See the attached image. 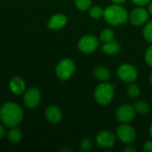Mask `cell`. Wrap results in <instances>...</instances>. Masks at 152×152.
Segmentation results:
<instances>
[{
	"label": "cell",
	"mask_w": 152,
	"mask_h": 152,
	"mask_svg": "<svg viewBox=\"0 0 152 152\" xmlns=\"http://www.w3.org/2000/svg\"><path fill=\"white\" fill-rule=\"evenodd\" d=\"M23 117L22 109L14 102H6L0 108V119L6 126H17L21 123Z\"/></svg>",
	"instance_id": "cell-1"
},
{
	"label": "cell",
	"mask_w": 152,
	"mask_h": 152,
	"mask_svg": "<svg viewBox=\"0 0 152 152\" xmlns=\"http://www.w3.org/2000/svg\"><path fill=\"white\" fill-rule=\"evenodd\" d=\"M103 18L110 25L120 26L128 20V12L121 4H114L104 9Z\"/></svg>",
	"instance_id": "cell-2"
},
{
	"label": "cell",
	"mask_w": 152,
	"mask_h": 152,
	"mask_svg": "<svg viewBox=\"0 0 152 152\" xmlns=\"http://www.w3.org/2000/svg\"><path fill=\"white\" fill-rule=\"evenodd\" d=\"M114 86L109 82H102L95 87L94 90V99L95 101L102 106L110 104L114 98Z\"/></svg>",
	"instance_id": "cell-3"
},
{
	"label": "cell",
	"mask_w": 152,
	"mask_h": 152,
	"mask_svg": "<svg viewBox=\"0 0 152 152\" xmlns=\"http://www.w3.org/2000/svg\"><path fill=\"white\" fill-rule=\"evenodd\" d=\"M76 70V64L75 62L69 58L61 60L56 66L55 73L57 77L61 80H67L70 78Z\"/></svg>",
	"instance_id": "cell-4"
},
{
	"label": "cell",
	"mask_w": 152,
	"mask_h": 152,
	"mask_svg": "<svg viewBox=\"0 0 152 152\" xmlns=\"http://www.w3.org/2000/svg\"><path fill=\"white\" fill-rule=\"evenodd\" d=\"M118 76L120 80L126 83H133L138 77L136 68L130 63H123L118 69Z\"/></svg>",
	"instance_id": "cell-5"
},
{
	"label": "cell",
	"mask_w": 152,
	"mask_h": 152,
	"mask_svg": "<svg viewBox=\"0 0 152 152\" xmlns=\"http://www.w3.org/2000/svg\"><path fill=\"white\" fill-rule=\"evenodd\" d=\"M117 137L123 143L131 144L136 139V131L132 126L123 123L117 129Z\"/></svg>",
	"instance_id": "cell-6"
},
{
	"label": "cell",
	"mask_w": 152,
	"mask_h": 152,
	"mask_svg": "<svg viewBox=\"0 0 152 152\" xmlns=\"http://www.w3.org/2000/svg\"><path fill=\"white\" fill-rule=\"evenodd\" d=\"M99 46V39L94 35H86L82 37L77 44L80 52L84 53H92Z\"/></svg>",
	"instance_id": "cell-7"
},
{
	"label": "cell",
	"mask_w": 152,
	"mask_h": 152,
	"mask_svg": "<svg viewBox=\"0 0 152 152\" xmlns=\"http://www.w3.org/2000/svg\"><path fill=\"white\" fill-rule=\"evenodd\" d=\"M95 141L100 148L110 149L115 145L117 137L112 132L109 130H102L97 134L95 137Z\"/></svg>",
	"instance_id": "cell-8"
},
{
	"label": "cell",
	"mask_w": 152,
	"mask_h": 152,
	"mask_svg": "<svg viewBox=\"0 0 152 152\" xmlns=\"http://www.w3.org/2000/svg\"><path fill=\"white\" fill-rule=\"evenodd\" d=\"M148 18L149 12L142 6L136 7L133 9L130 13H128V20L130 23L134 26H142L145 24L148 20Z\"/></svg>",
	"instance_id": "cell-9"
},
{
	"label": "cell",
	"mask_w": 152,
	"mask_h": 152,
	"mask_svg": "<svg viewBox=\"0 0 152 152\" xmlns=\"http://www.w3.org/2000/svg\"><path fill=\"white\" fill-rule=\"evenodd\" d=\"M23 101L28 109L33 110L37 108L41 101V94L39 90L35 87H29L27 91H25Z\"/></svg>",
	"instance_id": "cell-10"
},
{
	"label": "cell",
	"mask_w": 152,
	"mask_h": 152,
	"mask_svg": "<svg viewBox=\"0 0 152 152\" xmlns=\"http://www.w3.org/2000/svg\"><path fill=\"white\" fill-rule=\"evenodd\" d=\"M135 116L136 111L134 106L130 104L121 105L116 112V118L121 123H129L134 119Z\"/></svg>",
	"instance_id": "cell-11"
},
{
	"label": "cell",
	"mask_w": 152,
	"mask_h": 152,
	"mask_svg": "<svg viewBox=\"0 0 152 152\" xmlns=\"http://www.w3.org/2000/svg\"><path fill=\"white\" fill-rule=\"evenodd\" d=\"M45 116L46 120L53 125L60 123L62 119V112L61 109L54 105H51L46 108L45 111Z\"/></svg>",
	"instance_id": "cell-12"
},
{
	"label": "cell",
	"mask_w": 152,
	"mask_h": 152,
	"mask_svg": "<svg viewBox=\"0 0 152 152\" xmlns=\"http://www.w3.org/2000/svg\"><path fill=\"white\" fill-rule=\"evenodd\" d=\"M67 22H68V19L66 15L62 13H57L50 18L48 21V27L51 29H61L66 26Z\"/></svg>",
	"instance_id": "cell-13"
},
{
	"label": "cell",
	"mask_w": 152,
	"mask_h": 152,
	"mask_svg": "<svg viewBox=\"0 0 152 152\" xmlns=\"http://www.w3.org/2000/svg\"><path fill=\"white\" fill-rule=\"evenodd\" d=\"M9 86H10L11 91L16 95H20V94H23L25 92V88H26L23 79L19 77H12L9 83Z\"/></svg>",
	"instance_id": "cell-14"
},
{
	"label": "cell",
	"mask_w": 152,
	"mask_h": 152,
	"mask_svg": "<svg viewBox=\"0 0 152 152\" xmlns=\"http://www.w3.org/2000/svg\"><path fill=\"white\" fill-rule=\"evenodd\" d=\"M102 51L107 55H116L120 51V45L116 41H110L104 43L102 47Z\"/></svg>",
	"instance_id": "cell-15"
},
{
	"label": "cell",
	"mask_w": 152,
	"mask_h": 152,
	"mask_svg": "<svg viewBox=\"0 0 152 152\" xmlns=\"http://www.w3.org/2000/svg\"><path fill=\"white\" fill-rule=\"evenodd\" d=\"M94 75L98 80H101L102 82L109 81L111 78L110 71L103 66H98L97 68H95L94 70Z\"/></svg>",
	"instance_id": "cell-16"
},
{
	"label": "cell",
	"mask_w": 152,
	"mask_h": 152,
	"mask_svg": "<svg viewBox=\"0 0 152 152\" xmlns=\"http://www.w3.org/2000/svg\"><path fill=\"white\" fill-rule=\"evenodd\" d=\"M7 139L11 143L16 144L20 142L22 139V133L20 129L16 128L15 126L11 127V129L7 133Z\"/></svg>",
	"instance_id": "cell-17"
},
{
	"label": "cell",
	"mask_w": 152,
	"mask_h": 152,
	"mask_svg": "<svg viewBox=\"0 0 152 152\" xmlns=\"http://www.w3.org/2000/svg\"><path fill=\"white\" fill-rule=\"evenodd\" d=\"M133 106L136 113H139L141 115H145L150 111V104L145 101H138Z\"/></svg>",
	"instance_id": "cell-18"
},
{
	"label": "cell",
	"mask_w": 152,
	"mask_h": 152,
	"mask_svg": "<svg viewBox=\"0 0 152 152\" xmlns=\"http://www.w3.org/2000/svg\"><path fill=\"white\" fill-rule=\"evenodd\" d=\"M115 38V33L111 28H105L100 34V39L103 43L113 41Z\"/></svg>",
	"instance_id": "cell-19"
},
{
	"label": "cell",
	"mask_w": 152,
	"mask_h": 152,
	"mask_svg": "<svg viewBox=\"0 0 152 152\" xmlns=\"http://www.w3.org/2000/svg\"><path fill=\"white\" fill-rule=\"evenodd\" d=\"M103 13H104V9H102L99 5H94L89 8V14L94 20H98L103 17Z\"/></svg>",
	"instance_id": "cell-20"
},
{
	"label": "cell",
	"mask_w": 152,
	"mask_h": 152,
	"mask_svg": "<svg viewBox=\"0 0 152 152\" xmlns=\"http://www.w3.org/2000/svg\"><path fill=\"white\" fill-rule=\"evenodd\" d=\"M142 35H143L144 39L147 42L152 44V20L145 24V26L143 28Z\"/></svg>",
	"instance_id": "cell-21"
},
{
	"label": "cell",
	"mask_w": 152,
	"mask_h": 152,
	"mask_svg": "<svg viewBox=\"0 0 152 152\" xmlns=\"http://www.w3.org/2000/svg\"><path fill=\"white\" fill-rule=\"evenodd\" d=\"M92 4V0H75L76 7L82 12L89 10Z\"/></svg>",
	"instance_id": "cell-22"
},
{
	"label": "cell",
	"mask_w": 152,
	"mask_h": 152,
	"mask_svg": "<svg viewBox=\"0 0 152 152\" xmlns=\"http://www.w3.org/2000/svg\"><path fill=\"white\" fill-rule=\"evenodd\" d=\"M127 94H128L129 97H131V98H133V99L138 98V97L140 96V94H141L140 87H139L137 85H135V84H131V85L128 86Z\"/></svg>",
	"instance_id": "cell-23"
},
{
	"label": "cell",
	"mask_w": 152,
	"mask_h": 152,
	"mask_svg": "<svg viewBox=\"0 0 152 152\" xmlns=\"http://www.w3.org/2000/svg\"><path fill=\"white\" fill-rule=\"evenodd\" d=\"M93 141L91 138H86L84 139L80 143V150L82 151H90L93 148Z\"/></svg>",
	"instance_id": "cell-24"
},
{
	"label": "cell",
	"mask_w": 152,
	"mask_h": 152,
	"mask_svg": "<svg viewBox=\"0 0 152 152\" xmlns=\"http://www.w3.org/2000/svg\"><path fill=\"white\" fill-rule=\"evenodd\" d=\"M145 61H146V63L150 66V67H151L152 68V45H150L148 48H147V50H146V52H145Z\"/></svg>",
	"instance_id": "cell-25"
},
{
	"label": "cell",
	"mask_w": 152,
	"mask_h": 152,
	"mask_svg": "<svg viewBox=\"0 0 152 152\" xmlns=\"http://www.w3.org/2000/svg\"><path fill=\"white\" fill-rule=\"evenodd\" d=\"M152 0H132V2L138 5V6H144V5H148Z\"/></svg>",
	"instance_id": "cell-26"
},
{
	"label": "cell",
	"mask_w": 152,
	"mask_h": 152,
	"mask_svg": "<svg viewBox=\"0 0 152 152\" xmlns=\"http://www.w3.org/2000/svg\"><path fill=\"white\" fill-rule=\"evenodd\" d=\"M142 150L146 152H152V140H151V141H147V142L143 144Z\"/></svg>",
	"instance_id": "cell-27"
},
{
	"label": "cell",
	"mask_w": 152,
	"mask_h": 152,
	"mask_svg": "<svg viewBox=\"0 0 152 152\" xmlns=\"http://www.w3.org/2000/svg\"><path fill=\"white\" fill-rule=\"evenodd\" d=\"M4 134H5V129L4 127V126H2L0 124V140L4 136Z\"/></svg>",
	"instance_id": "cell-28"
},
{
	"label": "cell",
	"mask_w": 152,
	"mask_h": 152,
	"mask_svg": "<svg viewBox=\"0 0 152 152\" xmlns=\"http://www.w3.org/2000/svg\"><path fill=\"white\" fill-rule=\"evenodd\" d=\"M124 151L126 152H134L135 151V148H134V147H132L130 145H127V147H126L124 149Z\"/></svg>",
	"instance_id": "cell-29"
},
{
	"label": "cell",
	"mask_w": 152,
	"mask_h": 152,
	"mask_svg": "<svg viewBox=\"0 0 152 152\" xmlns=\"http://www.w3.org/2000/svg\"><path fill=\"white\" fill-rule=\"evenodd\" d=\"M111 2H113L114 4H121L123 3H125L126 0H110Z\"/></svg>",
	"instance_id": "cell-30"
},
{
	"label": "cell",
	"mask_w": 152,
	"mask_h": 152,
	"mask_svg": "<svg viewBox=\"0 0 152 152\" xmlns=\"http://www.w3.org/2000/svg\"><path fill=\"white\" fill-rule=\"evenodd\" d=\"M148 12H149V14L152 15V1L148 4Z\"/></svg>",
	"instance_id": "cell-31"
},
{
	"label": "cell",
	"mask_w": 152,
	"mask_h": 152,
	"mask_svg": "<svg viewBox=\"0 0 152 152\" xmlns=\"http://www.w3.org/2000/svg\"><path fill=\"white\" fill-rule=\"evenodd\" d=\"M150 135H151V137L152 139V124L151 126V127H150Z\"/></svg>",
	"instance_id": "cell-32"
},
{
	"label": "cell",
	"mask_w": 152,
	"mask_h": 152,
	"mask_svg": "<svg viewBox=\"0 0 152 152\" xmlns=\"http://www.w3.org/2000/svg\"><path fill=\"white\" fill-rule=\"evenodd\" d=\"M150 82H151V84L152 85V72L151 73V75H150Z\"/></svg>",
	"instance_id": "cell-33"
}]
</instances>
